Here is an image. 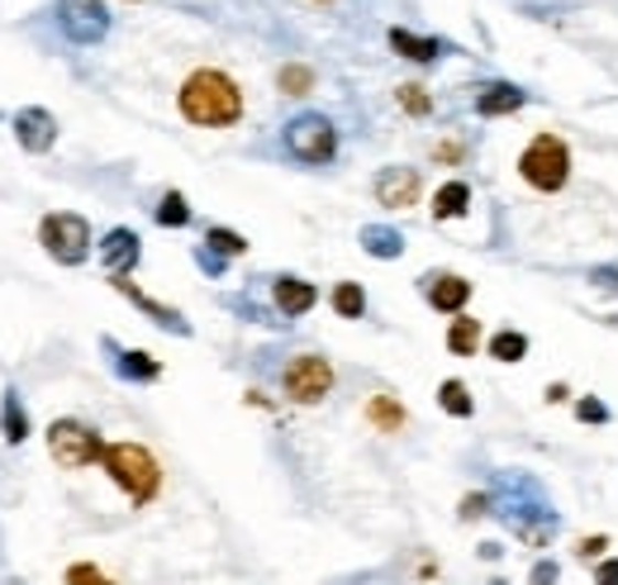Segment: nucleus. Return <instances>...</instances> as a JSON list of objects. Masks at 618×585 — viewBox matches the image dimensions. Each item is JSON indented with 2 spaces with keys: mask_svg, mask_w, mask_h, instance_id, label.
<instances>
[{
  "mask_svg": "<svg viewBox=\"0 0 618 585\" xmlns=\"http://www.w3.org/2000/svg\"><path fill=\"white\" fill-rule=\"evenodd\" d=\"M181 115H186L191 124L224 129V124H234V119L243 115V96H238V86L224 77V72L205 67V72H195V77L181 86Z\"/></svg>",
  "mask_w": 618,
  "mask_h": 585,
  "instance_id": "1",
  "label": "nucleus"
},
{
  "mask_svg": "<svg viewBox=\"0 0 618 585\" xmlns=\"http://www.w3.org/2000/svg\"><path fill=\"white\" fill-rule=\"evenodd\" d=\"M100 462H105V472L115 476V486L129 490L133 505H148V500L158 495V486H162V472H158L153 453H148V447H139V443H110Z\"/></svg>",
  "mask_w": 618,
  "mask_h": 585,
  "instance_id": "2",
  "label": "nucleus"
},
{
  "mask_svg": "<svg viewBox=\"0 0 618 585\" xmlns=\"http://www.w3.org/2000/svg\"><path fill=\"white\" fill-rule=\"evenodd\" d=\"M519 172L533 191H562L571 176V148L556 133H538L529 143V153L519 158Z\"/></svg>",
  "mask_w": 618,
  "mask_h": 585,
  "instance_id": "3",
  "label": "nucleus"
},
{
  "mask_svg": "<svg viewBox=\"0 0 618 585\" xmlns=\"http://www.w3.org/2000/svg\"><path fill=\"white\" fill-rule=\"evenodd\" d=\"M285 148H291V158L319 167V162H334L338 133H334V124H328L324 115H295L291 124H285Z\"/></svg>",
  "mask_w": 618,
  "mask_h": 585,
  "instance_id": "4",
  "label": "nucleus"
},
{
  "mask_svg": "<svg viewBox=\"0 0 618 585\" xmlns=\"http://www.w3.org/2000/svg\"><path fill=\"white\" fill-rule=\"evenodd\" d=\"M39 238L48 248V258H57L63 267L86 262V252H90V229L82 215H48L39 224Z\"/></svg>",
  "mask_w": 618,
  "mask_h": 585,
  "instance_id": "5",
  "label": "nucleus"
},
{
  "mask_svg": "<svg viewBox=\"0 0 618 585\" xmlns=\"http://www.w3.org/2000/svg\"><path fill=\"white\" fill-rule=\"evenodd\" d=\"M48 453H53V462H63V467H90V462L105 457V443L96 438V429L77 424V419H57L48 429Z\"/></svg>",
  "mask_w": 618,
  "mask_h": 585,
  "instance_id": "6",
  "label": "nucleus"
},
{
  "mask_svg": "<svg viewBox=\"0 0 618 585\" xmlns=\"http://www.w3.org/2000/svg\"><path fill=\"white\" fill-rule=\"evenodd\" d=\"M57 24L72 43H100L110 34V10L105 0H57Z\"/></svg>",
  "mask_w": 618,
  "mask_h": 585,
  "instance_id": "7",
  "label": "nucleus"
},
{
  "mask_svg": "<svg viewBox=\"0 0 618 585\" xmlns=\"http://www.w3.org/2000/svg\"><path fill=\"white\" fill-rule=\"evenodd\" d=\"M328 390H334V367H328L324 357L305 353L285 367V396H291L295 404H319Z\"/></svg>",
  "mask_w": 618,
  "mask_h": 585,
  "instance_id": "8",
  "label": "nucleus"
},
{
  "mask_svg": "<svg viewBox=\"0 0 618 585\" xmlns=\"http://www.w3.org/2000/svg\"><path fill=\"white\" fill-rule=\"evenodd\" d=\"M14 139H20L29 153H48L57 139V119L48 110H39V105H29V110L14 115Z\"/></svg>",
  "mask_w": 618,
  "mask_h": 585,
  "instance_id": "9",
  "label": "nucleus"
},
{
  "mask_svg": "<svg viewBox=\"0 0 618 585\" xmlns=\"http://www.w3.org/2000/svg\"><path fill=\"white\" fill-rule=\"evenodd\" d=\"M100 262L110 277H129L139 267V234L133 229H110L100 243Z\"/></svg>",
  "mask_w": 618,
  "mask_h": 585,
  "instance_id": "10",
  "label": "nucleus"
},
{
  "mask_svg": "<svg viewBox=\"0 0 618 585\" xmlns=\"http://www.w3.org/2000/svg\"><path fill=\"white\" fill-rule=\"evenodd\" d=\"M376 201L390 205V209H404L419 201V172L410 167H386L381 176H376Z\"/></svg>",
  "mask_w": 618,
  "mask_h": 585,
  "instance_id": "11",
  "label": "nucleus"
},
{
  "mask_svg": "<svg viewBox=\"0 0 618 585\" xmlns=\"http://www.w3.org/2000/svg\"><path fill=\"white\" fill-rule=\"evenodd\" d=\"M424 295H429V305H433V310H447V314H457V310L466 305V300H471V281H462V277L443 272V277H429Z\"/></svg>",
  "mask_w": 618,
  "mask_h": 585,
  "instance_id": "12",
  "label": "nucleus"
},
{
  "mask_svg": "<svg viewBox=\"0 0 618 585\" xmlns=\"http://www.w3.org/2000/svg\"><path fill=\"white\" fill-rule=\"evenodd\" d=\"M523 100H529V96H523L519 86H509V82H490V86H480L476 110H480V115H514Z\"/></svg>",
  "mask_w": 618,
  "mask_h": 585,
  "instance_id": "13",
  "label": "nucleus"
},
{
  "mask_svg": "<svg viewBox=\"0 0 618 585\" xmlns=\"http://www.w3.org/2000/svg\"><path fill=\"white\" fill-rule=\"evenodd\" d=\"M314 300H319V295H314L310 281H300V277H281L277 281V310L291 314V319H295V314H305V310H314Z\"/></svg>",
  "mask_w": 618,
  "mask_h": 585,
  "instance_id": "14",
  "label": "nucleus"
},
{
  "mask_svg": "<svg viewBox=\"0 0 618 585\" xmlns=\"http://www.w3.org/2000/svg\"><path fill=\"white\" fill-rule=\"evenodd\" d=\"M361 248H367L371 258H400L404 238H400V229H390V224H367V229H361Z\"/></svg>",
  "mask_w": 618,
  "mask_h": 585,
  "instance_id": "15",
  "label": "nucleus"
},
{
  "mask_svg": "<svg viewBox=\"0 0 618 585\" xmlns=\"http://www.w3.org/2000/svg\"><path fill=\"white\" fill-rule=\"evenodd\" d=\"M115 286H119V291H124V295H129V300H133V305H139V310H148V314H153V319H158L162 328H172V334H191V324H186V319H181V314H176V310H162V305H158V300H148V295H139V291H133V286H129V281H124V277H115Z\"/></svg>",
  "mask_w": 618,
  "mask_h": 585,
  "instance_id": "16",
  "label": "nucleus"
},
{
  "mask_svg": "<svg viewBox=\"0 0 618 585\" xmlns=\"http://www.w3.org/2000/svg\"><path fill=\"white\" fill-rule=\"evenodd\" d=\"M0 429H6V443H24L29 438V414L14 390H6V400H0Z\"/></svg>",
  "mask_w": 618,
  "mask_h": 585,
  "instance_id": "17",
  "label": "nucleus"
},
{
  "mask_svg": "<svg viewBox=\"0 0 618 585\" xmlns=\"http://www.w3.org/2000/svg\"><path fill=\"white\" fill-rule=\"evenodd\" d=\"M390 48L414 57V63H433V57L443 53V43L438 39H414V34H404V29H390Z\"/></svg>",
  "mask_w": 618,
  "mask_h": 585,
  "instance_id": "18",
  "label": "nucleus"
},
{
  "mask_svg": "<svg viewBox=\"0 0 618 585\" xmlns=\"http://www.w3.org/2000/svg\"><path fill=\"white\" fill-rule=\"evenodd\" d=\"M466 205H471V186H466V182H447L438 195H433V215H438V219L466 215Z\"/></svg>",
  "mask_w": 618,
  "mask_h": 585,
  "instance_id": "19",
  "label": "nucleus"
},
{
  "mask_svg": "<svg viewBox=\"0 0 618 585\" xmlns=\"http://www.w3.org/2000/svg\"><path fill=\"white\" fill-rule=\"evenodd\" d=\"M119 377L124 381H158L162 377V367H158V357H148V353H119Z\"/></svg>",
  "mask_w": 618,
  "mask_h": 585,
  "instance_id": "20",
  "label": "nucleus"
},
{
  "mask_svg": "<svg viewBox=\"0 0 618 585\" xmlns=\"http://www.w3.org/2000/svg\"><path fill=\"white\" fill-rule=\"evenodd\" d=\"M447 348L457 357H471L480 348V319H457L447 328Z\"/></svg>",
  "mask_w": 618,
  "mask_h": 585,
  "instance_id": "21",
  "label": "nucleus"
},
{
  "mask_svg": "<svg viewBox=\"0 0 618 585\" xmlns=\"http://www.w3.org/2000/svg\"><path fill=\"white\" fill-rule=\"evenodd\" d=\"M158 224H162V229H181V224H191V205H186V195H181V191H167V195H162V205H158Z\"/></svg>",
  "mask_w": 618,
  "mask_h": 585,
  "instance_id": "22",
  "label": "nucleus"
},
{
  "mask_svg": "<svg viewBox=\"0 0 618 585\" xmlns=\"http://www.w3.org/2000/svg\"><path fill=\"white\" fill-rule=\"evenodd\" d=\"M523 353H529V338L514 334V328H505V334L490 338V357H495V362H519Z\"/></svg>",
  "mask_w": 618,
  "mask_h": 585,
  "instance_id": "23",
  "label": "nucleus"
},
{
  "mask_svg": "<svg viewBox=\"0 0 618 585\" xmlns=\"http://www.w3.org/2000/svg\"><path fill=\"white\" fill-rule=\"evenodd\" d=\"M334 310L343 314V319H361V314H367V295H361L357 281H343V286L334 291Z\"/></svg>",
  "mask_w": 618,
  "mask_h": 585,
  "instance_id": "24",
  "label": "nucleus"
},
{
  "mask_svg": "<svg viewBox=\"0 0 618 585\" xmlns=\"http://www.w3.org/2000/svg\"><path fill=\"white\" fill-rule=\"evenodd\" d=\"M367 414H371V424L386 429V433H395V429L404 424V410H400V404L390 400V396H376V400L367 404Z\"/></svg>",
  "mask_w": 618,
  "mask_h": 585,
  "instance_id": "25",
  "label": "nucleus"
},
{
  "mask_svg": "<svg viewBox=\"0 0 618 585\" xmlns=\"http://www.w3.org/2000/svg\"><path fill=\"white\" fill-rule=\"evenodd\" d=\"M438 404L447 414H457V419H466L471 414V396H466V386L462 381H443V390H438Z\"/></svg>",
  "mask_w": 618,
  "mask_h": 585,
  "instance_id": "26",
  "label": "nucleus"
},
{
  "mask_svg": "<svg viewBox=\"0 0 618 585\" xmlns=\"http://www.w3.org/2000/svg\"><path fill=\"white\" fill-rule=\"evenodd\" d=\"M205 243L215 248L219 258H238V252H248L243 234H234V229H209V234H205Z\"/></svg>",
  "mask_w": 618,
  "mask_h": 585,
  "instance_id": "27",
  "label": "nucleus"
},
{
  "mask_svg": "<svg viewBox=\"0 0 618 585\" xmlns=\"http://www.w3.org/2000/svg\"><path fill=\"white\" fill-rule=\"evenodd\" d=\"M281 91L305 96L310 91V67H281Z\"/></svg>",
  "mask_w": 618,
  "mask_h": 585,
  "instance_id": "28",
  "label": "nucleus"
},
{
  "mask_svg": "<svg viewBox=\"0 0 618 585\" xmlns=\"http://www.w3.org/2000/svg\"><path fill=\"white\" fill-rule=\"evenodd\" d=\"M400 105L410 115H429V96H424V86H400Z\"/></svg>",
  "mask_w": 618,
  "mask_h": 585,
  "instance_id": "29",
  "label": "nucleus"
},
{
  "mask_svg": "<svg viewBox=\"0 0 618 585\" xmlns=\"http://www.w3.org/2000/svg\"><path fill=\"white\" fill-rule=\"evenodd\" d=\"M67 585H110V581H105V572H96V566L77 562V566L67 572Z\"/></svg>",
  "mask_w": 618,
  "mask_h": 585,
  "instance_id": "30",
  "label": "nucleus"
},
{
  "mask_svg": "<svg viewBox=\"0 0 618 585\" xmlns=\"http://www.w3.org/2000/svg\"><path fill=\"white\" fill-rule=\"evenodd\" d=\"M576 414L585 419V424H599V419H609V410H605L599 400H581V410H576Z\"/></svg>",
  "mask_w": 618,
  "mask_h": 585,
  "instance_id": "31",
  "label": "nucleus"
},
{
  "mask_svg": "<svg viewBox=\"0 0 618 585\" xmlns=\"http://www.w3.org/2000/svg\"><path fill=\"white\" fill-rule=\"evenodd\" d=\"M556 581V562H538L533 566V585H552Z\"/></svg>",
  "mask_w": 618,
  "mask_h": 585,
  "instance_id": "32",
  "label": "nucleus"
},
{
  "mask_svg": "<svg viewBox=\"0 0 618 585\" xmlns=\"http://www.w3.org/2000/svg\"><path fill=\"white\" fill-rule=\"evenodd\" d=\"M595 585H618V557H614V562H605V566H599V576H595Z\"/></svg>",
  "mask_w": 618,
  "mask_h": 585,
  "instance_id": "33",
  "label": "nucleus"
},
{
  "mask_svg": "<svg viewBox=\"0 0 618 585\" xmlns=\"http://www.w3.org/2000/svg\"><path fill=\"white\" fill-rule=\"evenodd\" d=\"M609 543H605V538H585V543H581V557H599V552H605Z\"/></svg>",
  "mask_w": 618,
  "mask_h": 585,
  "instance_id": "34",
  "label": "nucleus"
},
{
  "mask_svg": "<svg viewBox=\"0 0 618 585\" xmlns=\"http://www.w3.org/2000/svg\"><path fill=\"white\" fill-rule=\"evenodd\" d=\"M462 514H466V519H471V514H486V495H480V500H476V495H471V500L462 505Z\"/></svg>",
  "mask_w": 618,
  "mask_h": 585,
  "instance_id": "35",
  "label": "nucleus"
}]
</instances>
